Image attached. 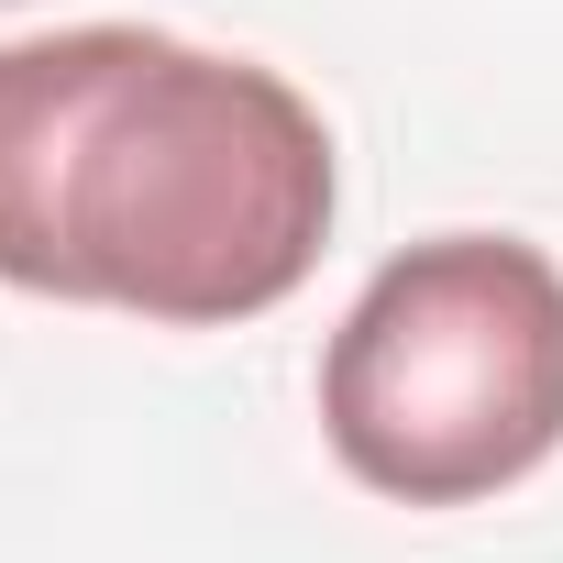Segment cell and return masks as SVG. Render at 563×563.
Wrapping results in <instances>:
<instances>
[{
  "label": "cell",
  "instance_id": "6da1fadb",
  "mask_svg": "<svg viewBox=\"0 0 563 563\" xmlns=\"http://www.w3.org/2000/svg\"><path fill=\"white\" fill-rule=\"evenodd\" d=\"M332 243V133L243 56L144 23L0 45V276L177 332L254 321Z\"/></svg>",
  "mask_w": 563,
  "mask_h": 563
},
{
  "label": "cell",
  "instance_id": "7a4b0ae2",
  "mask_svg": "<svg viewBox=\"0 0 563 563\" xmlns=\"http://www.w3.org/2000/svg\"><path fill=\"white\" fill-rule=\"evenodd\" d=\"M343 475L409 508H464L563 442V265L508 232H442L376 265L321 354Z\"/></svg>",
  "mask_w": 563,
  "mask_h": 563
}]
</instances>
